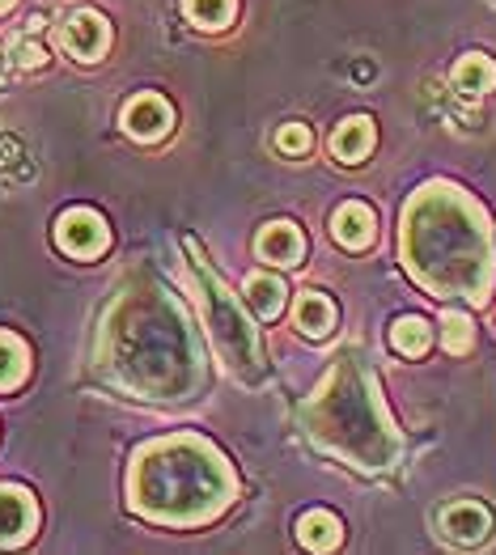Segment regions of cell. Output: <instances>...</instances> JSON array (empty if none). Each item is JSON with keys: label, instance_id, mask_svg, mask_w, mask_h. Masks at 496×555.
<instances>
[{"label": "cell", "instance_id": "cell-1", "mask_svg": "<svg viewBox=\"0 0 496 555\" xmlns=\"http://www.w3.org/2000/svg\"><path fill=\"white\" fill-rule=\"evenodd\" d=\"M399 259L429 297L484 306L496 284L493 225L484 204L442 179L416 186L399 221Z\"/></svg>", "mask_w": 496, "mask_h": 555}, {"label": "cell", "instance_id": "cell-2", "mask_svg": "<svg viewBox=\"0 0 496 555\" xmlns=\"http://www.w3.org/2000/svg\"><path fill=\"white\" fill-rule=\"evenodd\" d=\"M102 361L111 377L140 399H187L204 382L195 331L162 284L128 288L115 301Z\"/></svg>", "mask_w": 496, "mask_h": 555}, {"label": "cell", "instance_id": "cell-3", "mask_svg": "<svg viewBox=\"0 0 496 555\" xmlns=\"http://www.w3.org/2000/svg\"><path fill=\"white\" fill-rule=\"evenodd\" d=\"M238 496L229 459L195 433L157 437L136 450L128 466V505L153 526L195 530L217 521Z\"/></svg>", "mask_w": 496, "mask_h": 555}, {"label": "cell", "instance_id": "cell-4", "mask_svg": "<svg viewBox=\"0 0 496 555\" xmlns=\"http://www.w3.org/2000/svg\"><path fill=\"white\" fill-rule=\"evenodd\" d=\"M306 424L318 446L365 470H386L399 459V433L382 403L373 373L348 352L322 377L318 395L306 403Z\"/></svg>", "mask_w": 496, "mask_h": 555}, {"label": "cell", "instance_id": "cell-5", "mask_svg": "<svg viewBox=\"0 0 496 555\" xmlns=\"http://www.w3.org/2000/svg\"><path fill=\"white\" fill-rule=\"evenodd\" d=\"M187 246V268H191V280H195V301H200V314H204V326L221 352V361L229 365V373L246 386H259L268 377V365H264V344L255 335V326L246 319L242 301L229 293V284L217 276V268L208 263V255L200 250L195 237L182 242Z\"/></svg>", "mask_w": 496, "mask_h": 555}, {"label": "cell", "instance_id": "cell-6", "mask_svg": "<svg viewBox=\"0 0 496 555\" xmlns=\"http://www.w3.org/2000/svg\"><path fill=\"white\" fill-rule=\"evenodd\" d=\"M55 246L68 259H102L106 246H111V225L93 208H68L55 221Z\"/></svg>", "mask_w": 496, "mask_h": 555}, {"label": "cell", "instance_id": "cell-7", "mask_svg": "<svg viewBox=\"0 0 496 555\" xmlns=\"http://www.w3.org/2000/svg\"><path fill=\"white\" fill-rule=\"evenodd\" d=\"M60 47L77 60V64H98L106 51H111V22L98 13V9H73L60 30H55Z\"/></svg>", "mask_w": 496, "mask_h": 555}, {"label": "cell", "instance_id": "cell-8", "mask_svg": "<svg viewBox=\"0 0 496 555\" xmlns=\"http://www.w3.org/2000/svg\"><path fill=\"white\" fill-rule=\"evenodd\" d=\"M496 517L484 501H450L437 513V530L454 547H480L493 534Z\"/></svg>", "mask_w": 496, "mask_h": 555}, {"label": "cell", "instance_id": "cell-9", "mask_svg": "<svg viewBox=\"0 0 496 555\" xmlns=\"http://www.w3.org/2000/svg\"><path fill=\"white\" fill-rule=\"evenodd\" d=\"M119 124L140 144H157V140L175 132V106L162 93H136L132 102L119 111Z\"/></svg>", "mask_w": 496, "mask_h": 555}, {"label": "cell", "instance_id": "cell-10", "mask_svg": "<svg viewBox=\"0 0 496 555\" xmlns=\"http://www.w3.org/2000/svg\"><path fill=\"white\" fill-rule=\"evenodd\" d=\"M35 530H39V501L17 483H0V547H22Z\"/></svg>", "mask_w": 496, "mask_h": 555}, {"label": "cell", "instance_id": "cell-11", "mask_svg": "<svg viewBox=\"0 0 496 555\" xmlns=\"http://www.w3.org/2000/svg\"><path fill=\"white\" fill-rule=\"evenodd\" d=\"M255 255L271 268H302L306 263V233L293 221H268L255 237Z\"/></svg>", "mask_w": 496, "mask_h": 555}, {"label": "cell", "instance_id": "cell-12", "mask_svg": "<svg viewBox=\"0 0 496 555\" xmlns=\"http://www.w3.org/2000/svg\"><path fill=\"white\" fill-rule=\"evenodd\" d=\"M331 237H335L344 250H353V255L369 250L373 237H378V217H373V208H369L365 199H344V204L335 208V217H331Z\"/></svg>", "mask_w": 496, "mask_h": 555}, {"label": "cell", "instance_id": "cell-13", "mask_svg": "<svg viewBox=\"0 0 496 555\" xmlns=\"http://www.w3.org/2000/svg\"><path fill=\"white\" fill-rule=\"evenodd\" d=\"M373 149H378V124L369 115H348L331 132V157L340 166H361V162L373 157Z\"/></svg>", "mask_w": 496, "mask_h": 555}, {"label": "cell", "instance_id": "cell-14", "mask_svg": "<svg viewBox=\"0 0 496 555\" xmlns=\"http://www.w3.org/2000/svg\"><path fill=\"white\" fill-rule=\"evenodd\" d=\"M293 323L297 331L306 335V339H327L335 323H340V310H335V301L327 297V293H318V288H306V293H297V301H293Z\"/></svg>", "mask_w": 496, "mask_h": 555}, {"label": "cell", "instance_id": "cell-15", "mask_svg": "<svg viewBox=\"0 0 496 555\" xmlns=\"http://www.w3.org/2000/svg\"><path fill=\"white\" fill-rule=\"evenodd\" d=\"M246 306L259 323H276L289 306V284L276 276V272H251L246 276Z\"/></svg>", "mask_w": 496, "mask_h": 555}, {"label": "cell", "instance_id": "cell-16", "mask_svg": "<svg viewBox=\"0 0 496 555\" xmlns=\"http://www.w3.org/2000/svg\"><path fill=\"white\" fill-rule=\"evenodd\" d=\"M450 86L467 98H484L496 90V60L484 51H467L450 68Z\"/></svg>", "mask_w": 496, "mask_h": 555}, {"label": "cell", "instance_id": "cell-17", "mask_svg": "<svg viewBox=\"0 0 496 555\" xmlns=\"http://www.w3.org/2000/svg\"><path fill=\"white\" fill-rule=\"evenodd\" d=\"M297 543H302L306 552H318V555L335 552V547L344 543V521L331 509L302 513V521H297Z\"/></svg>", "mask_w": 496, "mask_h": 555}, {"label": "cell", "instance_id": "cell-18", "mask_svg": "<svg viewBox=\"0 0 496 555\" xmlns=\"http://www.w3.org/2000/svg\"><path fill=\"white\" fill-rule=\"evenodd\" d=\"M26 373H30V348H26V339L13 335V331H0V395L17 390L26 382Z\"/></svg>", "mask_w": 496, "mask_h": 555}, {"label": "cell", "instance_id": "cell-19", "mask_svg": "<svg viewBox=\"0 0 496 555\" xmlns=\"http://www.w3.org/2000/svg\"><path fill=\"white\" fill-rule=\"evenodd\" d=\"M182 17L195 26V30H229L233 17H238V0H182Z\"/></svg>", "mask_w": 496, "mask_h": 555}, {"label": "cell", "instance_id": "cell-20", "mask_svg": "<svg viewBox=\"0 0 496 555\" xmlns=\"http://www.w3.org/2000/svg\"><path fill=\"white\" fill-rule=\"evenodd\" d=\"M429 344H433V331L424 319H416V314H407V319H395L391 326V348L407 357V361H416V357H424L429 352Z\"/></svg>", "mask_w": 496, "mask_h": 555}, {"label": "cell", "instance_id": "cell-21", "mask_svg": "<svg viewBox=\"0 0 496 555\" xmlns=\"http://www.w3.org/2000/svg\"><path fill=\"white\" fill-rule=\"evenodd\" d=\"M471 344H475V323H471V314L446 310V314H442V348H446L450 357H467Z\"/></svg>", "mask_w": 496, "mask_h": 555}, {"label": "cell", "instance_id": "cell-22", "mask_svg": "<svg viewBox=\"0 0 496 555\" xmlns=\"http://www.w3.org/2000/svg\"><path fill=\"white\" fill-rule=\"evenodd\" d=\"M271 144H276V153L280 157H306L310 149H315V132H310V124H280L276 128V137H271Z\"/></svg>", "mask_w": 496, "mask_h": 555}, {"label": "cell", "instance_id": "cell-23", "mask_svg": "<svg viewBox=\"0 0 496 555\" xmlns=\"http://www.w3.org/2000/svg\"><path fill=\"white\" fill-rule=\"evenodd\" d=\"M4 60H9V68H43L47 47L35 35H17V39H9V47H4Z\"/></svg>", "mask_w": 496, "mask_h": 555}, {"label": "cell", "instance_id": "cell-24", "mask_svg": "<svg viewBox=\"0 0 496 555\" xmlns=\"http://www.w3.org/2000/svg\"><path fill=\"white\" fill-rule=\"evenodd\" d=\"M13 4H17V0H0V13H9V9H13Z\"/></svg>", "mask_w": 496, "mask_h": 555}, {"label": "cell", "instance_id": "cell-25", "mask_svg": "<svg viewBox=\"0 0 496 555\" xmlns=\"http://www.w3.org/2000/svg\"><path fill=\"white\" fill-rule=\"evenodd\" d=\"M0 64H9V60H4V43H0Z\"/></svg>", "mask_w": 496, "mask_h": 555}, {"label": "cell", "instance_id": "cell-26", "mask_svg": "<svg viewBox=\"0 0 496 555\" xmlns=\"http://www.w3.org/2000/svg\"><path fill=\"white\" fill-rule=\"evenodd\" d=\"M493 4H496V0H493Z\"/></svg>", "mask_w": 496, "mask_h": 555}]
</instances>
